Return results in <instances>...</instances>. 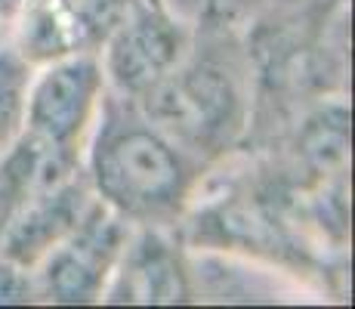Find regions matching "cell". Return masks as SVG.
<instances>
[{
    "label": "cell",
    "instance_id": "cell-1",
    "mask_svg": "<svg viewBox=\"0 0 355 309\" xmlns=\"http://www.w3.org/2000/svg\"><path fill=\"white\" fill-rule=\"evenodd\" d=\"M90 189L130 226L176 223L198 183V161L124 96H102L87 140Z\"/></svg>",
    "mask_w": 355,
    "mask_h": 309
},
{
    "label": "cell",
    "instance_id": "cell-2",
    "mask_svg": "<svg viewBox=\"0 0 355 309\" xmlns=\"http://www.w3.org/2000/svg\"><path fill=\"white\" fill-rule=\"evenodd\" d=\"M136 106L195 158L226 149L241 127V93L235 78L210 59H180L152 90L136 99Z\"/></svg>",
    "mask_w": 355,
    "mask_h": 309
},
{
    "label": "cell",
    "instance_id": "cell-3",
    "mask_svg": "<svg viewBox=\"0 0 355 309\" xmlns=\"http://www.w3.org/2000/svg\"><path fill=\"white\" fill-rule=\"evenodd\" d=\"M105 74L96 53H68L31 72L25 96V127L34 142L78 167L96 124Z\"/></svg>",
    "mask_w": 355,
    "mask_h": 309
},
{
    "label": "cell",
    "instance_id": "cell-4",
    "mask_svg": "<svg viewBox=\"0 0 355 309\" xmlns=\"http://www.w3.org/2000/svg\"><path fill=\"white\" fill-rule=\"evenodd\" d=\"M130 223L93 198L84 217L62 242H56L31 269L34 300L44 303H102L114 266L121 260Z\"/></svg>",
    "mask_w": 355,
    "mask_h": 309
},
{
    "label": "cell",
    "instance_id": "cell-5",
    "mask_svg": "<svg viewBox=\"0 0 355 309\" xmlns=\"http://www.w3.org/2000/svg\"><path fill=\"white\" fill-rule=\"evenodd\" d=\"M186 56V34L161 6H136L108 37L102 74L114 96L136 102Z\"/></svg>",
    "mask_w": 355,
    "mask_h": 309
},
{
    "label": "cell",
    "instance_id": "cell-6",
    "mask_svg": "<svg viewBox=\"0 0 355 309\" xmlns=\"http://www.w3.org/2000/svg\"><path fill=\"white\" fill-rule=\"evenodd\" d=\"M192 294L195 287L176 244L167 242V235L155 226H139V232H130L102 300L105 303H189Z\"/></svg>",
    "mask_w": 355,
    "mask_h": 309
},
{
    "label": "cell",
    "instance_id": "cell-7",
    "mask_svg": "<svg viewBox=\"0 0 355 309\" xmlns=\"http://www.w3.org/2000/svg\"><path fill=\"white\" fill-rule=\"evenodd\" d=\"M90 201V189L78 176H68L65 183L31 195L0 229V257L34 269L40 257L74 229Z\"/></svg>",
    "mask_w": 355,
    "mask_h": 309
},
{
    "label": "cell",
    "instance_id": "cell-8",
    "mask_svg": "<svg viewBox=\"0 0 355 309\" xmlns=\"http://www.w3.org/2000/svg\"><path fill=\"white\" fill-rule=\"evenodd\" d=\"M31 72L34 65H28L12 47H0V155L19 140L25 127V96Z\"/></svg>",
    "mask_w": 355,
    "mask_h": 309
},
{
    "label": "cell",
    "instance_id": "cell-9",
    "mask_svg": "<svg viewBox=\"0 0 355 309\" xmlns=\"http://www.w3.org/2000/svg\"><path fill=\"white\" fill-rule=\"evenodd\" d=\"M34 300L31 269L0 257V303H28Z\"/></svg>",
    "mask_w": 355,
    "mask_h": 309
},
{
    "label": "cell",
    "instance_id": "cell-10",
    "mask_svg": "<svg viewBox=\"0 0 355 309\" xmlns=\"http://www.w3.org/2000/svg\"><path fill=\"white\" fill-rule=\"evenodd\" d=\"M19 10H22V0H0V37H3L6 22H16Z\"/></svg>",
    "mask_w": 355,
    "mask_h": 309
}]
</instances>
